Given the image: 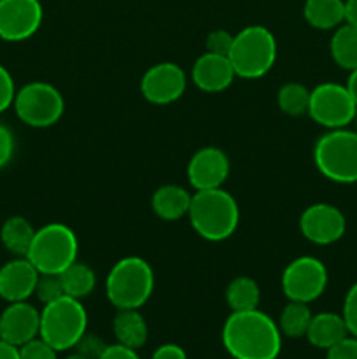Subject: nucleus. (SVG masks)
Segmentation results:
<instances>
[{
  "label": "nucleus",
  "mask_w": 357,
  "mask_h": 359,
  "mask_svg": "<svg viewBox=\"0 0 357 359\" xmlns=\"http://www.w3.org/2000/svg\"><path fill=\"white\" fill-rule=\"evenodd\" d=\"M220 340L233 359H276L282 351V333L266 312H231L223 325Z\"/></svg>",
  "instance_id": "obj_1"
},
{
  "label": "nucleus",
  "mask_w": 357,
  "mask_h": 359,
  "mask_svg": "<svg viewBox=\"0 0 357 359\" xmlns=\"http://www.w3.org/2000/svg\"><path fill=\"white\" fill-rule=\"evenodd\" d=\"M189 223L206 242H224L233 237L240 224V207L224 188L195 191L189 207Z\"/></svg>",
  "instance_id": "obj_2"
},
{
  "label": "nucleus",
  "mask_w": 357,
  "mask_h": 359,
  "mask_svg": "<svg viewBox=\"0 0 357 359\" xmlns=\"http://www.w3.org/2000/svg\"><path fill=\"white\" fill-rule=\"evenodd\" d=\"M154 291V270L140 256H126L115 262L105 277L107 300L118 311L142 309Z\"/></svg>",
  "instance_id": "obj_3"
},
{
  "label": "nucleus",
  "mask_w": 357,
  "mask_h": 359,
  "mask_svg": "<svg viewBox=\"0 0 357 359\" xmlns=\"http://www.w3.org/2000/svg\"><path fill=\"white\" fill-rule=\"evenodd\" d=\"M276 39L272 30L262 25H248L234 35L230 58L237 77L241 79H261L276 62Z\"/></svg>",
  "instance_id": "obj_4"
},
{
  "label": "nucleus",
  "mask_w": 357,
  "mask_h": 359,
  "mask_svg": "<svg viewBox=\"0 0 357 359\" xmlns=\"http://www.w3.org/2000/svg\"><path fill=\"white\" fill-rule=\"evenodd\" d=\"M315 168L328 181L338 184L357 182V132L349 128L328 130L314 146Z\"/></svg>",
  "instance_id": "obj_5"
},
{
  "label": "nucleus",
  "mask_w": 357,
  "mask_h": 359,
  "mask_svg": "<svg viewBox=\"0 0 357 359\" xmlns=\"http://www.w3.org/2000/svg\"><path fill=\"white\" fill-rule=\"evenodd\" d=\"M88 332V312L80 300L62 297L42 305L38 337L55 351L74 349Z\"/></svg>",
  "instance_id": "obj_6"
},
{
  "label": "nucleus",
  "mask_w": 357,
  "mask_h": 359,
  "mask_svg": "<svg viewBox=\"0 0 357 359\" xmlns=\"http://www.w3.org/2000/svg\"><path fill=\"white\" fill-rule=\"evenodd\" d=\"M79 238L76 231L63 223H48L35 231L27 258L38 273L59 276L77 262Z\"/></svg>",
  "instance_id": "obj_7"
},
{
  "label": "nucleus",
  "mask_w": 357,
  "mask_h": 359,
  "mask_svg": "<svg viewBox=\"0 0 357 359\" xmlns=\"http://www.w3.org/2000/svg\"><path fill=\"white\" fill-rule=\"evenodd\" d=\"M14 112L30 128H49L62 119L65 98L62 91L46 81H30L16 91Z\"/></svg>",
  "instance_id": "obj_8"
},
{
  "label": "nucleus",
  "mask_w": 357,
  "mask_h": 359,
  "mask_svg": "<svg viewBox=\"0 0 357 359\" xmlns=\"http://www.w3.org/2000/svg\"><path fill=\"white\" fill-rule=\"evenodd\" d=\"M357 114V104L345 84L321 83L310 90L308 116L326 130L346 128Z\"/></svg>",
  "instance_id": "obj_9"
},
{
  "label": "nucleus",
  "mask_w": 357,
  "mask_h": 359,
  "mask_svg": "<svg viewBox=\"0 0 357 359\" xmlns=\"http://www.w3.org/2000/svg\"><path fill=\"white\" fill-rule=\"evenodd\" d=\"M329 273L324 263L315 256H300L284 269L280 286L289 302L312 304L324 294Z\"/></svg>",
  "instance_id": "obj_10"
},
{
  "label": "nucleus",
  "mask_w": 357,
  "mask_h": 359,
  "mask_svg": "<svg viewBox=\"0 0 357 359\" xmlns=\"http://www.w3.org/2000/svg\"><path fill=\"white\" fill-rule=\"evenodd\" d=\"M300 231L310 244L331 245L342 241L346 231V217L331 203H312L301 212Z\"/></svg>",
  "instance_id": "obj_11"
},
{
  "label": "nucleus",
  "mask_w": 357,
  "mask_h": 359,
  "mask_svg": "<svg viewBox=\"0 0 357 359\" xmlns=\"http://www.w3.org/2000/svg\"><path fill=\"white\" fill-rule=\"evenodd\" d=\"M44 20L41 0H0V39L23 42L34 37Z\"/></svg>",
  "instance_id": "obj_12"
},
{
  "label": "nucleus",
  "mask_w": 357,
  "mask_h": 359,
  "mask_svg": "<svg viewBox=\"0 0 357 359\" xmlns=\"http://www.w3.org/2000/svg\"><path fill=\"white\" fill-rule=\"evenodd\" d=\"M188 88L184 69L174 62H160L146 70L140 81V93L149 104L170 105L177 102Z\"/></svg>",
  "instance_id": "obj_13"
},
{
  "label": "nucleus",
  "mask_w": 357,
  "mask_h": 359,
  "mask_svg": "<svg viewBox=\"0 0 357 359\" xmlns=\"http://www.w3.org/2000/svg\"><path fill=\"white\" fill-rule=\"evenodd\" d=\"M231 172V161L220 147L206 146L196 151L189 160L186 175L195 191L223 188Z\"/></svg>",
  "instance_id": "obj_14"
},
{
  "label": "nucleus",
  "mask_w": 357,
  "mask_h": 359,
  "mask_svg": "<svg viewBox=\"0 0 357 359\" xmlns=\"http://www.w3.org/2000/svg\"><path fill=\"white\" fill-rule=\"evenodd\" d=\"M41 330V311L27 302L9 304L0 314V339L21 347L37 339Z\"/></svg>",
  "instance_id": "obj_15"
},
{
  "label": "nucleus",
  "mask_w": 357,
  "mask_h": 359,
  "mask_svg": "<svg viewBox=\"0 0 357 359\" xmlns=\"http://www.w3.org/2000/svg\"><path fill=\"white\" fill-rule=\"evenodd\" d=\"M38 276V270L27 256H16L0 266V298L7 304L27 302L34 297Z\"/></svg>",
  "instance_id": "obj_16"
},
{
  "label": "nucleus",
  "mask_w": 357,
  "mask_h": 359,
  "mask_svg": "<svg viewBox=\"0 0 357 359\" xmlns=\"http://www.w3.org/2000/svg\"><path fill=\"white\" fill-rule=\"evenodd\" d=\"M191 79L198 90L205 93H220L237 79L230 58L214 53H203L191 67Z\"/></svg>",
  "instance_id": "obj_17"
},
{
  "label": "nucleus",
  "mask_w": 357,
  "mask_h": 359,
  "mask_svg": "<svg viewBox=\"0 0 357 359\" xmlns=\"http://www.w3.org/2000/svg\"><path fill=\"white\" fill-rule=\"evenodd\" d=\"M192 195L178 184L160 186L153 193L150 207L153 212L163 221H178L188 216Z\"/></svg>",
  "instance_id": "obj_18"
},
{
  "label": "nucleus",
  "mask_w": 357,
  "mask_h": 359,
  "mask_svg": "<svg viewBox=\"0 0 357 359\" xmlns=\"http://www.w3.org/2000/svg\"><path fill=\"white\" fill-rule=\"evenodd\" d=\"M349 330H346L345 321H343L342 314L336 312H318V314L312 316L310 326L307 332V340L317 349L328 351L340 340L349 337Z\"/></svg>",
  "instance_id": "obj_19"
},
{
  "label": "nucleus",
  "mask_w": 357,
  "mask_h": 359,
  "mask_svg": "<svg viewBox=\"0 0 357 359\" xmlns=\"http://www.w3.org/2000/svg\"><path fill=\"white\" fill-rule=\"evenodd\" d=\"M112 332H114L118 344L135 351L146 346L147 339H149V326H147L146 318L140 314V309L118 311L114 323H112Z\"/></svg>",
  "instance_id": "obj_20"
},
{
  "label": "nucleus",
  "mask_w": 357,
  "mask_h": 359,
  "mask_svg": "<svg viewBox=\"0 0 357 359\" xmlns=\"http://www.w3.org/2000/svg\"><path fill=\"white\" fill-rule=\"evenodd\" d=\"M303 18L315 30H336L345 23V0H304Z\"/></svg>",
  "instance_id": "obj_21"
},
{
  "label": "nucleus",
  "mask_w": 357,
  "mask_h": 359,
  "mask_svg": "<svg viewBox=\"0 0 357 359\" xmlns=\"http://www.w3.org/2000/svg\"><path fill=\"white\" fill-rule=\"evenodd\" d=\"M35 228L23 216H10L4 221L0 228L2 245L14 256H27L31 241L35 237Z\"/></svg>",
  "instance_id": "obj_22"
},
{
  "label": "nucleus",
  "mask_w": 357,
  "mask_h": 359,
  "mask_svg": "<svg viewBox=\"0 0 357 359\" xmlns=\"http://www.w3.org/2000/svg\"><path fill=\"white\" fill-rule=\"evenodd\" d=\"M329 53L340 69L349 72L357 69V28L349 23L340 25L329 42Z\"/></svg>",
  "instance_id": "obj_23"
},
{
  "label": "nucleus",
  "mask_w": 357,
  "mask_h": 359,
  "mask_svg": "<svg viewBox=\"0 0 357 359\" xmlns=\"http://www.w3.org/2000/svg\"><path fill=\"white\" fill-rule=\"evenodd\" d=\"M59 279H62L63 291H65L66 297L76 298V300H83V298L90 297L94 291L97 286V273L86 263L79 262L69 266L66 270H63L59 273Z\"/></svg>",
  "instance_id": "obj_24"
},
{
  "label": "nucleus",
  "mask_w": 357,
  "mask_h": 359,
  "mask_svg": "<svg viewBox=\"0 0 357 359\" xmlns=\"http://www.w3.org/2000/svg\"><path fill=\"white\" fill-rule=\"evenodd\" d=\"M261 290L252 277H234L226 287V304L231 312H244L259 309Z\"/></svg>",
  "instance_id": "obj_25"
},
{
  "label": "nucleus",
  "mask_w": 357,
  "mask_h": 359,
  "mask_svg": "<svg viewBox=\"0 0 357 359\" xmlns=\"http://www.w3.org/2000/svg\"><path fill=\"white\" fill-rule=\"evenodd\" d=\"M312 311L308 304H301V302H287L286 307L282 309L279 318V330L282 337H289V339H303L307 337L308 326L312 321Z\"/></svg>",
  "instance_id": "obj_26"
},
{
  "label": "nucleus",
  "mask_w": 357,
  "mask_h": 359,
  "mask_svg": "<svg viewBox=\"0 0 357 359\" xmlns=\"http://www.w3.org/2000/svg\"><path fill=\"white\" fill-rule=\"evenodd\" d=\"M276 104L284 114L290 118H300L308 114V104H310V90L298 81H289L282 84L276 93Z\"/></svg>",
  "instance_id": "obj_27"
},
{
  "label": "nucleus",
  "mask_w": 357,
  "mask_h": 359,
  "mask_svg": "<svg viewBox=\"0 0 357 359\" xmlns=\"http://www.w3.org/2000/svg\"><path fill=\"white\" fill-rule=\"evenodd\" d=\"M34 294L38 298V302L42 305H48L51 302L58 300V298L65 297L59 276H55V273H41Z\"/></svg>",
  "instance_id": "obj_28"
},
{
  "label": "nucleus",
  "mask_w": 357,
  "mask_h": 359,
  "mask_svg": "<svg viewBox=\"0 0 357 359\" xmlns=\"http://www.w3.org/2000/svg\"><path fill=\"white\" fill-rule=\"evenodd\" d=\"M20 359H58V351L37 337L20 347Z\"/></svg>",
  "instance_id": "obj_29"
},
{
  "label": "nucleus",
  "mask_w": 357,
  "mask_h": 359,
  "mask_svg": "<svg viewBox=\"0 0 357 359\" xmlns=\"http://www.w3.org/2000/svg\"><path fill=\"white\" fill-rule=\"evenodd\" d=\"M233 41H234V35L230 34L227 30H212L209 35H206V51L214 53V55H223L227 56L230 55L231 48H233Z\"/></svg>",
  "instance_id": "obj_30"
},
{
  "label": "nucleus",
  "mask_w": 357,
  "mask_h": 359,
  "mask_svg": "<svg viewBox=\"0 0 357 359\" xmlns=\"http://www.w3.org/2000/svg\"><path fill=\"white\" fill-rule=\"evenodd\" d=\"M342 316L350 335L357 337V283L352 284L350 290L346 291Z\"/></svg>",
  "instance_id": "obj_31"
},
{
  "label": "nucleus",
  "mask_w": 357,
  "mask_h": 359,
  "mask_svg": "<svg viewBox=\"0 0 357 359\" xmlns=\"http://www.w3.org/2000/svg\"><path fill=\"white\" fill-rule=\"evenodd\" d=\"M16 84L9 70L0 63V114L13 107L16 97Z\"/></svg>",
  "instance_id": "obj_32"
},
{
  "label": "nucleus",
  "mask_w": 357,
  "mask_h": 359,
  "mask_svg": "<svg viewBox=\"0 0 357 359\" xmlns=\"http://www.w3.org/2000/svg\"><path fill=\"white\" fill-rule=\"evenodd\" d=\"M105 347H107V344H105L100 337L90 335V333L86 332L74 349L88 359H100Z\"/></svg>",
  "instance_id": "obj_33"
},
{
  "label": "nucleus",
  "mask_w": 357,
  "mask_h": 359,
  "mask_svg": "<svg viewBox=\"0 0 357 359\" xmlns=\"http://www.w3.org/2000/svg\"><path fill=\"white\" fill-rule=\"evenodd\" d=\"M326 353V359H357V337H345Z\"/></svg>",
  "instance_id": "obj_34"
},
{
  "label": "nucleus",
  "mask_w": 357,
  "mask_h": 359,
  "mask_svg": "<svg viewBox=\"0 0 357 359\" xmlns=\"http://www.w3.org/2000/svg\"><path fill=\"white\" fill-rule=\"evenodd\" d=\"M14 151H16V140H14L13 132L9 130V126L0 123V168L10 163Z\"/></svg>",
  "instance_id": "obj_35"
},
{
  "label": "nucleus",
  "mask_w": 357,
  "mask_h": 359,
  "mask_svg": "<svg viewBox=\"0 0 357 359\" xmlns=\"http://www.w3.org/2000/svg\"><path fill=\"white\" fill-rule=\"evenodd\" d=\"M100 359H140V356L136 354L135 349H130V347L115 342L112 346L105 347Z\"/></svg>",
  "instance_id": "obj_36"
},
{
  "label": "nucleus",
  "mask_w": 357,
  "mask_h": 359,
  "mask_svg": "<svg viewBox=\"0 0 357 359\" xmlns=\"http://www.w3.org/2000/svg\"><path fill=\"white\" fill-rule=\"evenodd\" d=\"M150 359H188V354L177 344H163L154 351Z\"/></svg>",
  "instance_id": "obj_37"
},
{
  "label": "nucleus",
  "mask_w": 357,
  "mask_h": 359,
  "mask_svg": "<svg viewBox=\"0 0 357 359\" xmlns=\"http://www.w3.org/2000/svg\"><path fill=\"white\" fill-rule=\"evenodd\" d=\"M0 359H20V347L0 339Z\"/></svg>",
  "instance_id": "obj_38"
},
{
  "label": "nucleus",
  "mask_w": 357,
  "mask_h": 359,
  "mask_svg": "<svg viewBox=\"0 0 357 359\" xmlns=\"http://www.w3.org/2000/svg\"><path fill=\"white\" fill-rule=\"evenodd\" d=\"M345 23L357 28V0H345Z\"/></svg>",
  "instance_id": "obj_39"
},
{
  "label": "nucleus",
  "mask_w": 357,
  "mask_h": 359,
  "mask_svg": "<svg viewBox=\"0 0 357 359\" xmlns=\"http://www.w3.org/2000/svg\"><path fill=\"white\" fill-rule=\"evenodd\" d=\"M345 86H346V90L350 91V95H352L354 102H356V104H357V69L350 70L349 79H346Z\"/></svg>",
  "instance_id": "obj_40"
},
{
  "label": "nucleus",
  "mask_w": 357,
  "mask_h": 359,
  "mask_svg": "<svg viewBox=\"0 0 357 359\" xmlns=\"http://www.w3.org/2000/svg\"><path fill=\"white\" fill-rule=\"evenodd\" d=\"M65 359H88V358H84L83 354H79V353H77V351H76V353L69 354V356H66Z\"/></svg>",
  "instance_id": "obj_41"
},
{
  "label": "nucleus",
  "mask_w": 357,
  "mask_h": 359,
  "mask_svg": "<svg viewBox=\"0 0 357 359\" xmlns=\"http://www.w3.org/2000/svg\"><path fill=\"white\" fill-rule=\"evenodd\" d=\"M354 125H356V132H357V114H356V118H354Z\"/></svg>",
  "instance_id": "obj_42"
}]
</instances>
